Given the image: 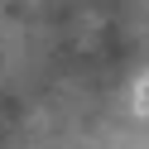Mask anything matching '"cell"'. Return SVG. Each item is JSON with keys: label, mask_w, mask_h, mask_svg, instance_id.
<instances>
[{"label": "cell", "mask_w": 149, "mask_h": 149, "mask_svg": "<svg viewBox=\"0 0 149 149\" xmlns=\"http://www.w3.org/2000/svg\"><path fill=\"white\" fill-rule=\"evenodd\" d=\"M135 111H139V116H149V77L135 87Z\"/></svg>", "instance_id": "obj_1"}]
</instances>
